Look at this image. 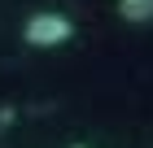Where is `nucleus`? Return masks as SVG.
I'll list each match as a JSON object with an SVG mask.
<instances>
[{"label":"nucleus","instance_id":"obj_1","mask_svg":"<svg viewBox=\"0 0 153 148\" xmlns=\"http://www.w3.org/2000/svg\"><path fill=\"white\" fill-rule=\"evenodd\" d=\"M70 35H74V22L53 9H39L22 22V39L31 48H61V44H70Z\"/></svg>","mask_w":153,"mask_h":148},{"label":"nucleus","instance_id":"obj_2","mask_svg":"<svg viewBox=\"0 0 153 148\" xmlns=\"http://www.w3.org/2000/svg\"><path fill=\"white\" fill-rule=\"evenodd\" d=\"M118 18L131 26H149L153 22V0H118Z\"/></svg>","mask_w":153,"mask_h":148},{"label":"nucleus","instance_id":"obj_3","mask_svg":"<svg viewBox=\"0 0 153 148\" xmlns=\"http://www.w3.org/2000/svg\"><path fill=\"white\" fill-rule=\"evenodd\" d=\"M74 148H83V144H74Z\"/></svg>","mask_w":153,"mask_h":148}]
</instances>
